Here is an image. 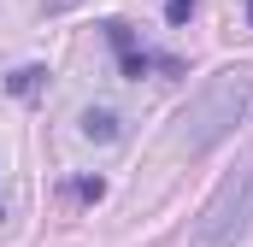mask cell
<instances>
[{"mask_svg":"<svg viewBox=\"0 0 253 247\" xmlns=\"http://www.w3.org/2000/svg\"><path fill=\"white\" fill-rule=\"evenodd\" d=\"M248 224H253V153L212 188V200H206L200 218H194L189 247H236L248 236Z\"/></svg>","mask_w":253,"mask_h":247,"instance_id":"2","label":"cell"},{"mask_svg":"<svg viewBox=\"0 0 253 247\" xmlns=\"http://www.w3.org/2000/svg\"><path fill=\"white\" fill-rule=\"evenodd\" d=\"M194 6H200V0H165V18H171V24H183Z\"/></svg>","mask_w":253,"mask_h":247,"instance_id":"6","label":"cell"},{"mask_svg":"<svg viewBox=\"0 0 253 247\" xmlns=\"http://www.w3.org/2000/svg\"><path fill=\"white\" fill-rule=\"evenodd\" d=\"M106 36H112V47H118L124 77H147V71H165V77H177V71H183V59H171V53H147V47L135 41V30H129V24H106Z\"/></svg>","mask_w":253,"mask_h":247,"instance_id":"3","label":"cell"},{"mask_svg":"<svg viewBox=\"0 0 253 247\" xmlns=\"http://www.w3.org/2000/svg\"><path fill=\"white\" fill-rule=\"evenodd\" d=\"M47 6H53V12H59V6H71V0H47Z\"/></svg>","mask_w":253,"mask_h":247,"instance_id":"7","label":"cell"},{"mask_svg":"<svg viewBox=\"0 0 253 247\" xmlns=\"http://www.w3.org/2000/svg\"><path fill=\"white\" fill-rule=\"evenodd\" d=\"M0 218H6V212H0Z\"/></svg>","mask_w":253,"mask_h":247,"instance_id":"8","label":"cell"},{"mask_svg":"<svg viewBox=\"0 0 253 247\" xmlns=\"http://www.w3.org/2000/svg\"><path fill=\"white\" fill-rule=\"evenodd\" d=\"M83 135L88 141H118V112H83Z\"/></svg>","mask_w":253,"mask_h":247,"instance_id":"4","label":"cell"},{"mask_svg":"<svg viewBox=\"0 0 253 247\" xmlns=\"http://www.w3.org/2000/svg\"><path fill=\"white\" fill-rule=\"evenodd\" d=\"M248 112H253V65H230V71L200 82L189 112L177 118V147L183 153H212Z\"/></svg>","mask_w":253,"mask_h":247,"instance_id":"1","label":"cell"},{"mask_svg":"<svg viewBox=\"0 0 253 247\" xmlns=\"http://www.w3.org/2000/svg\"><path fill=\"white\" fill-rule=\"evenodd\" d=\"M42 82H47V71H42V65H24V71L12 77V94H36Z\"/></svg>","mask_w":253,"mask_h":247,"instance_id":"5","label":"cell"}]
</instances>
